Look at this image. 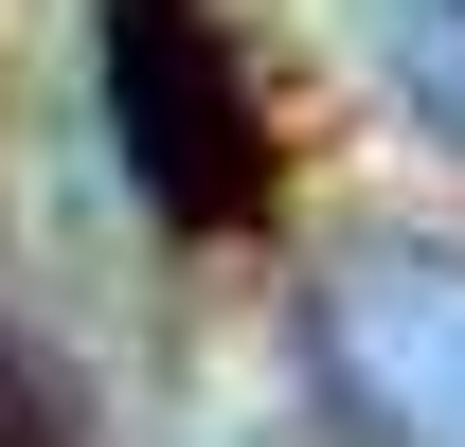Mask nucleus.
<instances>
[{
  "label": "nucleus",
  "instance_id": "nucleus-1",
  "mask_svg": "<svg viewBox=\"0 0 465 447\" xmlns=\"http://www.w3.org/2000/svg\"><path fill=\"white\" fill-rule=\"evenodd\" d=\"M304 358H322L358 447H465V251L448 233L341 251L322 304H304Z\"/></svg>",
  "mask_w": 465,
  "mask_h": 447
},
{
  "label": "nucleus",
  "instance_id": "nucleus-2",
  "mask_svg": "<svg viewBox=\"0 0 465 447\" xmlns=\"http://www.w3.org/2000/svg\"><path fill=\"white\" fill-rule=\"evenodd\" d=\"M108 125H125V179L162 215H251L269 162H251V90H232V36L197 0H108Z\"/></svg>",
  "mask_w": 465,
  "mask_h": 447
},
{
  "label": "nucleus",
  "instance_id": "nucleus-3",
  "mask_svg": "<svg viewBox=\"0 0 465 447\" xmlns=\"http://www.w3.org/2000/svg\"><path fill=\"white\" fill-rule=\"evenodd\" d=\"M358 55H376L411 108L465 144V0H358Z\"/></svg>",
  "mask_w": 465,
  "mask_h": 447
}]
</instances>
